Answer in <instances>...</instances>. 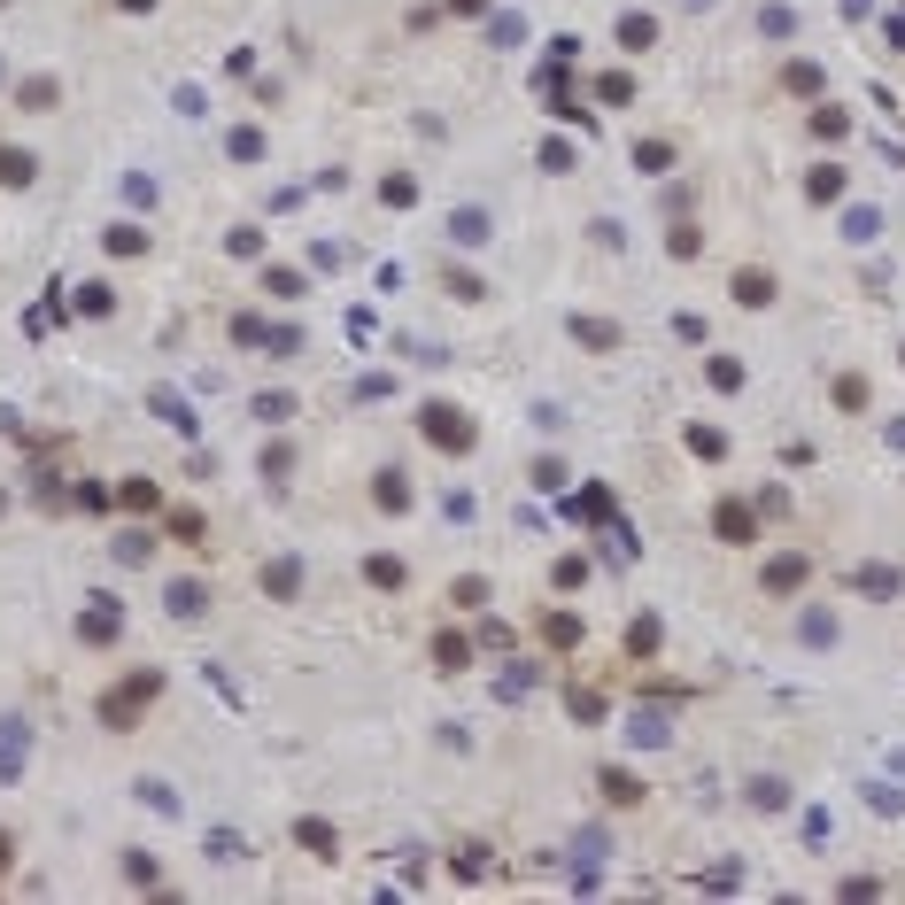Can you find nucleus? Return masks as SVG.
<instances>
[{"mask_svg":"<svg viewBox=\"0 0 905 905\" xmlns=\"http://www.w3.org/2000/svg\"><path fill=\"white\" fill-rule=\"evenodd\" d=\"M155 689H163V673H132V681H124L117 697L101 704V720H109V728H124V720H132V712H140V704L155 697Z\"/></svg>","mask_w":905,"mask_h":905,"instance_id":"obj_1","label":"nucleus"},{"mask_svg":"<svg viewBox=\"0 0 905 905\" xmlns=\"http://www.w3.org/2000/svg\"><path fill=\"white\" fill-rule=\"evenodd\" d=\"M426 434H434L441 449H465V441H472V426H465V418H457L449 403H434V410H426Z\"/></svg>","mask_w":905,"mask_h":905,"instance_id":"obj_2","label":"nucleus"},{"mask_svg":"<svg viewBox=\"0 0 905 905\" xmlns=\"http://www.w3.org/2000/svg\"><path fill=\"white\" fill-rule=\"evenodd\" d=\"M16 759H24V720H0V782H16Z\"/></svg>","mask_w":905,"mask_h":905,"instance_id":"obj_3","label":"nucleus"},{"mask_svg":"<svg viewBox=\"0 0 905 905\" xmlns=\"http://www.w3.org/2000/svg\"><path fill=\"white\" fill-rule=\"evenodd\" d=\"M202 604H209L202 581H178V588H171V612H178V619H202Z\"/></svg>","mask_w":905,"mask_h":905,"instance_id":"obj_4","label":"nucleus"},{"mask_svg":"<svg viewBox=\"0 0 905 905\" xmlns=\"http://www.w3.org/2000/svg\"><path fill=\"white\" fill-rule=\"evenodd\" d=\"M31 171H39V163H31V155H16V147H0V186H24Z\"/></svg>","mask_w":905,"mask_h":905,"instance_id":"obj_5","label":"nucleus"},{"mask_svg":"<svg viewBox=\"0 0 905 905\" xmlns=\"http://www.w3.org/2000/svg\"><path fill=\"white\" fill-rule=\"evenodd\" d=\"M449 240H488V217H480V209H457V217H449Z\"/></svg>","mask_w":905,"mask_h":905,"instance_id":"obj_6","label":"nucleus"},{"mask_svg":"<svg viewBox=\"0 0 905 905\" xmlns=\"http://www.w3.org/2000/svg\"><path fill=\"white\" fill-rule=\"evenodd\" d=\"M372 496H380V511H403V503H410L403 472H380V488H372Z\"/></svg>","mask_w":905,"mask_h":905,"instance_id":"obj_7","label":"nucleus"},{"mask_svg":"<svg viewBox=\"0 0 905 905\" xmlns=\"http://www.w3.org/2000/svg\"><path fill=\"white\" fill-rule=\"evenodd\" d=\"M78 627H86V643H109V635H117V612L101 604V612H86V619H78Z\"/></svg>","mask_w":905,"mask_h":905,"instance_id":"obj_8","label":"nucleus"},{"mask_svg":"<svg viewBox=\"0 0 905 905\" xmlns=\"http://www.w3.org/2000/svg\"><path fill=\"white\" fill-rule=\"evenodd\" d=\"M619 39H627V47H635V55H643L650 39H658V24H650V16H627V24H619Z\"/></svg>","mask_w":905,"mask_h":905,"instance_id":"obj_9","label":"nucleus"},{"mask_svg":"<svg viewBox=\"0 0 905 905\" xmlns=\"http://www.w3.org/2000/svg\"><path fill=\"white\" fill-rule=\"evenodd\" d=\"M109 302H117V294L101 287V279H93V287H78V310H86V318H101V310H109Z\"/></svg>","mask_w":905,"mask_h":905,"instance_id":"obj_10","label":"nucleus"},{"mask_svg":"<svg viewBox=\"0 0 905 905\" xmlns=\"http://www.w3.org/2000/svg\"><path fill=\"white\" fill-rule=\"evenodd\" d=\"M635 743H666V712H635Z\"/></svg>","mask_w":905,"mask_h":905,"instance_id":"obj_11","label":"nucleus"},{"mask_svg":"<svg viewBox=\"0 0 905 905\" xmlns=\"http://www.w3.org/2000/svg\"><path fill=\"white\" fill-rule=\"evenodd\" d=\"M302 844L318 851V859H333V828H325V820H302Z\"/></svg>","mask_w":905,"mask_h":905,"instance_id":"obj_12","label":"nucleus"},{"mask_svg":"<svg viewBox=\"0 0 905 905\" xmlns=\"http://www.w3.org/2000/svg\"><path fill=\"white\" fill-rule=\"evenodd\" d=\"M256 418H263V426H287L294 403H279V395H256Z\"/></svg>","mask_w":905,"mask_h":905,"instance_id":"obj_13","label":"nucleus"},{"mask_svg":"<svg viewBox=\"0 0 905 905\" xmlns=\"http://www.w3.org/2000/svg\"><path fill=\"white\" fill-rule=\"evenodd\" d=\"M573 333H581V341H588V349H612V341H619V333H612V325H596V318H581V325H573Z\"/></svg>","mask_w":905,"mask_h":905,"instance_id":"obj_14","label":"nucleus"},{"mask_svg":"<svg viewBox=\"0 0 905 905\" xmlns=\"http://www.w3.org/2000/svg\"><path fill=\"white\" fill-rule=\"evenodd\" d=\"M294 581H302L294 565H271V573H263V588H271V596H294Z\"/></svg>","mask_w":905,"mask_h":905,"instance_id":"obj_15","label":"nucleus"},{"mask_svg":"<svg viewBox=\"0 0 905 905\" xmlns=\"http://www.w3.org/2000/svg\"><path fill=\"white\" fill-rule=\"evenodd\" d=\"M797 573H805V565H797V557H782V565H766V588H797Z\"/></svg>","mask_w":905,"mask_h":905,"instance_id":"obj_16","label":"nucleus"},{"mask_svg":"<svg viewBox=\"0 0 905 905\" xmlns=\"http://www.w3.org/2000/svg\"><path fill=\"white\" fill-rule=\"evenodd\" d=\"M735 294H743V302H766L774 287H766V271H743V279H735Z\"/></svg>","mask_w":905,"mask_h":905,"instance_id":"obj_17","label":"nucleus"},{"mask_svg":"<svg viewBox=\"0 0 905 905\" xmlns=\"http://www.w3.org/2000/svg\"><path fill=\"white\" fill-rule=\"evenodd\" d=\"M140 240H147L140 225H117V233H109V248H117V256H140Z\"/></svg>","mask_w":905,"mask_h":905,"instance_id":"obj_18","label":"nucleus"},{"mask_svg":"<svg viewBox=\"0 0 905 905\" xmlns=\"http://www.w3.org/2000/svg\"><path fill=\"white\" fill-rule=\"evenodd\" d=\"M8 859H16V844H8V828H0V875H8Z\"/></svg>","mask_w":905,"mask_h":905,"instance_id":"obj_19","label":"nucleus"}]
</instances>
